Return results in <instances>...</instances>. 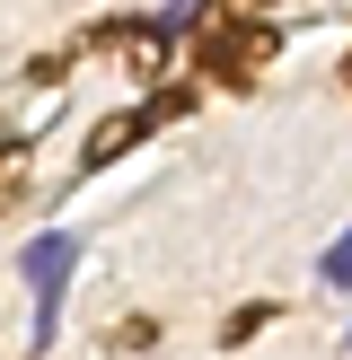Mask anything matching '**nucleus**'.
Returning <instances> with one entry per match:
<instances>
[{
  "mask_svg": "<svg viewBox=\"0 0 352 360\" xmlns=\"http://www.w3.org/2000/svg\"><path fill=\"white\" fill-rule=\"evenodd\" d=\"M317 290H352V229L326 246V255H317Z\"/></svg>",
  "mask_w": 352,
  "mask_h": 360,
  "instance_id": "nucleus-2",
  "label": "nucleus"
},
{
  "mask_svg": "<svg viewBox=\"0 0 352 360\" xmlns=\"http://www.w3.org/2000/svg\"><path fill=\"white\" fill-rule=\"evenodd\" d=\"M194 18H203V0H158V35H185Z\"/></svg>",
  "mask_w": 352,
  "mask_h": 360,
  "instance_id": "nucleus-3",
  "label": "nucleus"
},
{
  "mask_svg": "<svg viewBox=\"0 0 352 360\" xmlns=\"http://www.w3.org/2000/svg\"><path fill=\"white\" fill-rule=\"evenodd\" d=\"M27 273V299H35V352L62 334V308H70V273H80V238L70 229H35V246L18 255Z\"/></svg>",
  "mask_w": 352,
  "mask_h": 360,
  "instance_id": "nucleus-1",
  "label": "nucleus"
}]
</instances>
